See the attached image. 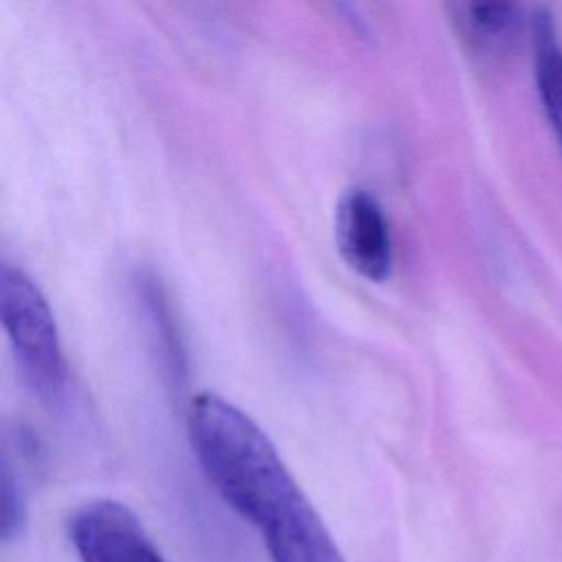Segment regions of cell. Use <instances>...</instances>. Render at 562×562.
I'll return each mask as SVG.
<instances>
[{
	"label": "cell",
	"instance_id": "6da1fadb",
	"mask_svg": "<svg viewBox=\"0 0 562 562\" xmlns=\"http://www.w3.org/2000/svg\"><path fill=\"white\" fill-rule=\"evenodd\" d=\"M187 430L209 483L261 531L268 555L325 525L270 437L235 404L215 393L195 395Z\"/></svg>",
	"mask_w": 562,
	"mask_h": 562
},
{
	"label": "cell",
	"instance_id": "7a4b0ae2",
	"mask_svg": "<svg viewBox=\"0 0 562 562\" xmlns=\"http://www.w3.org/2000/svg\"><path fill=\"white\" fill-rule=\"evenodd\" d=\"M0 321L29 386L40 397H53L64 384V356L53 312L18 266H0Z\"/></svg>",
	"mask_w": 562,
	"mask_h": 562
},
{
	"label": "cell",
	"instance_id": "3957f363",
	"mask_svg": "<svg viewBox=\"0 0 562 562\" xmlns=\"http://www.w3.org/2000/svg\"><path fill=\"white\" fill-rule=\"evenodd\" d=\"M68 538L81 562H167L136 514L110 498L81 505L68 520Z\"/></svg>",
	"mask_w": 562,
	"mask_h": 562
},
{
	"label": "cell",
	"instance_id": "277c9868",
	"mask_svg": "<svg viewBox=\"0 0 562 562\" xmlns=\"http://www.w3.org/2000/svg\"><path fill=\"white\" fill-rule=\"evenodd\" d=\"M336 246L345 263L369 281H386L393 270V239L380 200L360 187L349 189L336 209Z\"/></svg>",
	"mask_w": 562,
	"mask_h": 562
},
{
	"label": "cell",
	"instance_id": "5b68a950",
	"mask_svg": "<svg viewBox=\"0 0 562 562\" xmlns=\"http://www.w3.org/2000/svg\"><path fill=\"white\" fill-rule=\"evenodd\" d=\"M448 11L468 48L485 57L507 53L525 24L522 9L512 2H454Z\"/></svg>",
	"mask_w": 562,
	"mask_h": 562
},
{
	"label": "cell",
	"instance_id": "8992f818",
	"mask_svg": "<svg viewBox=\"0 0 562 562\" xmlns=\"http://www.w3.org/2000/svg\"><path fill=\"white\" fill-rule=\"evenodd\" d=\"M531 37L538 94L544 114L562 145V48L555 40L553 22L547 13H536L531 18Z\"/></svg>",
	"mask_w": 562,
	"mask_h": 562
},
{
	"label": "cell",
	"instance_id": "52a82bcc",
	"mask_svg": "<svg viewBox=\"0 0 562 562\" xmlns=\"http://www.w3.org/2000/svg\"><path fill=\"white\" fill-rule=\"evenodd\" d=\"M26 522V501L22 492L20 476L11 465L9 457H2L0 465V533L9 542L18 538Z\"/></svg>",
	"mask_w": 562,
	"mask_h": 562
}]
</instances>
